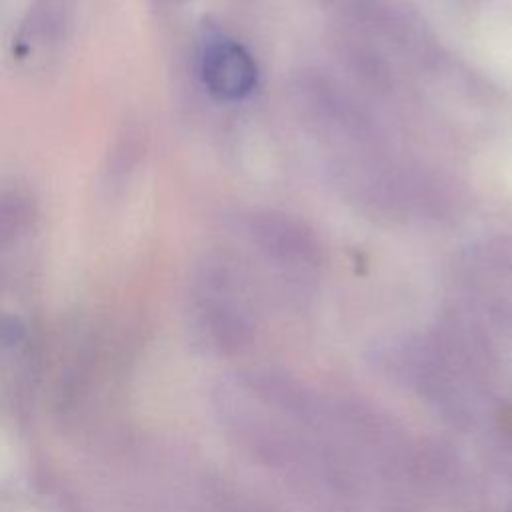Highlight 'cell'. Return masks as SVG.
<instances>
[{
	"instance_id": "cell-1",
	"label": "cell",
	"mask_w": 512,
	"mask_h": 512,
	"mask_svg": "<svg viewBox=\"0 0 512 512\" xmlns=\"http://www.w3.org/2000/svg\"><path fill=\"white\" fill-rule=\"evenodd\" d=\"M202 80L212 96L224 102L246 98L258 80L250 52L236 40L214 38L200 58Z\"/></svg>"
},
{
	"instance_id": "cell-2",
	"label": "cell",
	"mask_w": 512,
	"mask_h": 512,
	"mask_svg": "<svg viewBox=\"0 0 512 512\" xmlns=\"http://www.w3.org/2000/svg\"><path fill=\"white\" fill-rule=\"evenodd\" d=\"M256 248L282 264H310L318 250L306 230L284 216L262 214L254 226Z\"/></svg>"
}]
</instances>
